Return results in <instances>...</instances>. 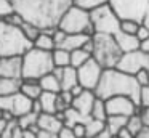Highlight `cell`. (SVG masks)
I'll list each match as a JSON object with an SVG mask.
<instances>
[{"label":"cell","mask_w":149,"mask_h":138,"mask_svg":"<svg viewBox=\"0 0 149 138\" xmlns=\"http://www.w3.org/2000/svg\"><path fill=\"white\" fill-rule=\"evenodd\" d=\"M85 128H87V135L93 138L96 133H100L101 130L106 128V120H100V119H93L90 117L85 122Z\"/></svg>","instance_id":"cell-28"},{"label":"cell","mask_w":149,"mask_h":138,"mask_svg":"<svg viewBox=\"0 0 149 138\" xmlns=\"http://www.w3.org/2000/svg\"><path fill=\"white\" fill-rule=\"evenodd\" d=\"M39 101H40V104H42V111L43 112L55 114L56 112V103H58V93L42 92V95L39 96Z\"/></svg>","instance_id":"cell-22"},{"label":"cell","mask_w":149,"mask_h":138,"mask_svg":"<svg viewBox=\"0 0 149 138\" xmlns=\"http://www.w3.org/2000/svg\"><path fill=\"white\" fill-rule=\"evenodd\" d=\"M139 92H141V87L138 85L135 76L123 72L117 67L104 69L100 83L95 90L96 96H100L103 99H107L116 95H127L135 99V103L138 106H139Z\"/></svg>","instance_id":"cell-2"},{"label":"cell","mask_w":149,"mask_h":138,"mask_svg":"<svg viewBox=\"0 0 149 138\" xmlns=\"http://www.w3.org/2000/svg\"><path fill=\"white\" fill-rule=\"evenodd\" d=\"M127 130L130 132V133H133L136 137V133H138L139 130H141L143 127H144V122H143L141 116L138 114V112H135V114L128 116V119H127Z\"/></svg>","instance_id":"cell-29"},{"label":"cell","mask_w":149,"mask_h":138,"mask_svg":"<svg viewBox=\"0 0 149 138\" xmlns=\"http://www.w3.org/2000/svg\"><path fill=\"white\" fill-rule=\"evenodd\" d=\"M93 138H112V133H111V132L107 130V128H104V130H101V132H100V133L95 135Z\"/></svg>","instance_id":"cell-43"},{"label":"cell","mask_w":149,"mask_h":138,"mask_svg":"<svg viewBox=\"0 0 149 138\" xmlns=\"http://www.w3.org/2000/svg\"><path fill=\"white\" fill-rule=\"evenodd\" d=\"M139 24H141V22L135 21V19H120V31L136 35V31H138Z\"/></svg>","instance_id":"cell-32"},{"label":"cell","mask_w":149,"mask_h":138,"mask_svg":"<svg viewBox=\"0 0 149 138\" xmlns=\"http://www.w3.org/2000/svg\"><path fill=\"white\" fill-rule=\"evenodd\" d=\"M21 93H24L26 96H29L31 99H37L42 95V85H40L39 80H32V79H23L21 83Z\"/></svg>","instance_id":"cell-20"},{"label":"cell","mask_w":149,"mask_h":138,"mask_svg":"<svg viewBox=\"0 0 149 138\" xmlns=\"http://www.w3.org/2000/svg\"><path fill=\"white\" fill-rule=\"evenodd\" d=\"M90 19L95 27V32L100 34H116L120 31V18L112 10V6L107 3L96 6L90 11Z\"/></svg>","instance_id":"cell-7"},{"label":"cell","mask_w":149,"mask_h":138,"mask_svg":"<svg viewBox=\"0 0 149 138\" xmlns=\"http://www.w3.org/2000/svg\"><path fill=\"white\" fill-rule=\"evenodd\" d=\"M53 69L55 64H53L52 51L32 47L21 56V79L39 80Z\"/></svg>","instance_id":"cell-4"},{"label":"cell","mask_w":149,"mask_h":138,"mask_svg":"<svg viewBox=\"0 0 149 138\" xmlns=\"http://www.w3.org/2000/svg\"><path fill=\"white\" fill-rule=\"evenodd\" d=\"M11 3L24 21L43 31L58 27L63 13L72 5V0H11Z\"/></svg>","instance_id":"cell-1"},{"label":"cell","mask_w":149,"mask_h":138,"mask_svg":"<svg viewBox=\"0 0 149 138\" xmlns=\"http://www.w3.org/2000/svg\"><path fill=\"white\" fill-rule=\"evenodd\" d=\"M104 67L95 60L93 56L90 58L88 61H85L80 67H77V79L79 83H80L84 88L87 90H96L98 83L101 80V76H103Z\"/></svg>","instance_id":"cell-9"},{"label":"cell","mask_w":149,"mask_h":138,"mask_svg":"<svg viewBox=\"0 0 149 138\" xmlns=\"http://www.w3.org/2000/svg\"><path fill=\"white\" fill-rule=\"evenodd\" d=\"M0 117H2V109H0Z\"/></svg>","instance_id":"cell-49"},{"label":"cell","mask_w":149,"mask_h":138,"mask_svg":"<svg viewBox=\"0 0 149 138\" xmlns=\"http://www.w3.org/2000/svg\"><path fill=\"white\" fill-rule=\"evenodd\" d=\"M72 3L80 6V8H84V10L91 11V10L96 8V6L103 5V3H107V0H72Z\"/></svg>","instance_id":"cell-31"},{"label":"cell","mask_w":149,"mask_h":138,"mask_svg":"<svg viewBox=\"0 0 149 138\" xmlns=\"http://www.w3.org/2000/svg\"><path fill=\"white\" fill-rule=\"evenodd\" d=\"M56 137H58V138H77L74 135V132H72V128L71 127H66V125L58 132V133H56Z\"/></svg>","instance_id":"cell-38"},{"label":"cell","mask_w":149,"mask_h":138,"mask_svg":"<svg viewBox=\"0 0 149 138\" xmlns=\"http://www.w3.org/2000/svg\"><path fill=\"white\" fill-rule=\"evenodd\" d=\"M53 31L55 29H43V31H40V34L34 40V47L45 50V51H53L56 48V43L53 40Z\"/></svg>","instance_id":"cell-18"},{"label":"cell","mask_w":149,"mask_h":138,"mask_svg":"<svg viewBox=\"0 0 149 138\" xmlns=\"http://www.w3.org/2000/svg\"><path fill=\"white\" fill-rule=\"evenodd\" d=\"M0 77H21V56H0Z\"/></svg>","instance_id":"cell-13"},{"label":"cell","mask_w":149,"mask_h":138,"mask_svg":"<svg viewBox=\"0 0 149 138\" xmlns=\"http://www.w3.org/2000/svg\"><path fill=\"white\" fill-rule=\"evenodd\" d=\"M136 37L139 39V40H146V39L149 37V29L146 27L144 24H139V27H138V31H136Z\"/></svg>","instance_id":"cell-39"},{"label":"cell","mask_w":149,"mask_h":138,"mask_svg":"<svg viewBox=\"0 0 149 138\" xmlns=\"http://www.w3.org/2000/svg\"><path fill=\"white\" fill-rule=\"evenodd\" d=\"M84 90H85L84 87H82L80 83H77V85H74V87H72L71 90H69V92L72 93V96H77V95H80V93L84 92Z\"/></svg>","instance_id":"cell-42"},{"label":"cell","mask_w":149,"mask_h":138,"mask_svg":"<svg viewBox=\"0 0 149 138\" xmlns=\"http://www.w3.org/2000/svg\"><path fill=\"white\" fill-rule=\"evenodd\" d=\"M135 79L139 87H148L149 85V67H143L135 74Z\"/></svg>","instance_id":"cell-33"},{"label":"cell","mask_w":149,"mask_h":138,"mask_svg":"<svg viewBox=\"0 0 149 138\" xmlns=\"http://www.w3.org/2000/svg\"><path fill=\"white\" fill-rule=\"evenodd\" d=\"M53 56V64L55 67H64V66H71V51L66 50V48L56 47L52 51Z\"/></svg>","instance_id":"cell-23"},{"label":"cell","mask_w":149,"mask_h":138,"mask_svg":"<svg viewBox=\"0 0 149 138\" xmlns=\"http://www.w3.org/2000/svg\"><path fill=\"white\" fill-rule=\"evenodd\" d=\"M91 40H93V53L91 56L104 67H116L119 63L120 56H122V50L117 45L116 37L112 34H100V32H95L91 35Z\"/></svg>","instance_id":"cell-5"},{"label":"cell","mask_w":149,"mask_h":138,"mask_svg":"<svg viewBox=\"0 0 149 138\" xmlns=\"http://www.w3.org/2000/svg\"><path fill=\"white\" fill-rule=\"evenodd\" d=\"M21 29H23L24 35H26V37L29 39L31 42H32V43H34V40L37 39V35L40 34V31H42L39 26L32 24V22H27V21H24L23 24H21Z\"/></svg>","instance_id":"cell-30"},{"label":"cell","mask_w":149,"mask_h":138,"mask_svg":"<svg viewBox=\"0 0 149 138\" xmlns=\"http://www.w3.org/2000/svg\"><path fill=\"white\" fill-rule=\"evenodd\" d=\"M117 69L123 71L127 74H132L135 76L139 69L143 67H149V53H146L144 50L138 48L135 51H128V53H123L120 56L119 63H117Z\"/></svg>","instance_id":"cell-10"},{"label":"cell","mask_w":149,"mask_h":138,"mask_svg":"<svg viewBox=\"0 0 149 138\" xmlns=\"http://www.w3.org/2000/svg\"><path fill=\"white\" fill-rule=\"evenodd\" d=\"M11 138H37V133L34 130H23V128L18 125V127L15 128Z\"/></svg>","instance_id":"cell-35"},{"label":"cell","mask_w":149,"mask_h":138,"mask_svg":"<svg viewBox=\"0 0 149 138\" xmlns=\"http://www.w3.org/2000/svg\"><path fill=\"white\" fill-rule=\"evenodd\" d=\"M58 27L64 31L66 34H95V27L90 19V11L74 5V3L63 13L58 22Z\"/></svg>","instance_id":"cell-6"},{"label":"cell","mask_w":149,"mask_h":138,"mask_svg":"<svg viewBox=\"0 0 149 138\" xmlns=\"http://www.w3.org/2000/svg\"><path fill=\"white\" fill-rule=\"evenodd\" d=\"M34 43L24 35L21 26L0 18V56H23Z\"/></svg>","instance_id":"cell-3"},{"label":"cell","mask_w":149,"mask_h":138,"mask_svg":"<svg viewBox=\"0 0 149 138\" xmlns=\"http://www.w3.org/2000/svg\"><path fill=\"white\" fill-rule=\"evenodd\" d=\"M37 119H39V114H36L34 111H29V112H26V114L16 117V122L23 130H31L32 127L37 125Z\"/></svg>","instance_id":"cell-26"},{"label":"cell","mask_w":149,"mask_h":138,"mask_svg":"<svg viewBox=\"0 0 149 138\" xmlns=\"http://www.w3.org/2000/svg\"><path fill=\"white\" fill-rule=\"evenodd\" d=\"M141 50H144L146 53H149V37L141 42Z\"/></svg>","instance_id":"cell-46"},{"label":"cell","mask_w":149,"mask_h":138,"mask_svg":"<svg viewBox=\"0 0 149 138\" xmlns=\"http://www.w3.org/2000/svg\"><path fill=\"white\" fill-rule=\"evenodd\" d=\"M127 119H128L127 116H116V114L107 116V119H106V128L112 135H117L127 125Z\"/></svg>","instance_id":"cell-24"},{"label":"cell","mask_w":149,"mask_h":138,"mask_svg":"<svg viewBox=\"0 0 149 138\" xmlns=\"http://www.w3.org/2000/svg\"><path fill=\"white\" fill-rule=\"evenodd\" d=\"M139 116H141L143 122H144V125H149V108H141V112H139Z\"/></svg>","instance_id":"cell-40"},{"label":"cell","mask_w":149,"mask_h":138,"mask_svg":"<svg viewBox=\"0 0 149 138\" xmlns=\"http://www.w3.org/2000/svg\"><path fill=\"white\" fill-rule=\"evenodd\" d=\"M107 2L120 19H135L141 22L149 10V0H107Z\"/></svg>","instance_id":"cell-8"},{"label":"cell","mask_w":149,"mask_h":138,"mask_svg":"<svg viewBox=\"0 0 149 138\" xmlns=\"http://www.w3.org/2000/svg\"><path fill=\"white\" fill-rule=\"evenodd\" d=\"M106 101V109H107V116L116 114V116H132L135 112H141V106H138L135 103V99L130 98L127 95H116L111 98L104 99Z\"/></svg>","instance_id":"cell-11"},{"label":"cell","mask_w":149,"mask_h":138,"mask_svg":"<svg viewBox=\"0 0 149 138\" xmlns=\"http://www.w3.org/2000/svg\"><path fill=\"white\" fill-rule=\"evenodd\" d=\"M139 106L141 108H149V85L141 87V92H139Z\"/></svg>","instance_id":"cell-36"},{"label":"cell","mask_w":149,"mask_h":138,"mask_svg":"<svg viewBox=\"0 0 149 138\" xmlns=\"http://www.w3.org/2000/svg\"><path fill=\"white\" fill-rule=\"evenodd\" d=\"M37 138H58V137H56V133H50V132L40 130L39 133H37Z\"/></svg>","instance_id":"cell-45"},{"label":"cell","mask_w":149,"mask_h":138,"mask_svg":"<svg viewBox=\"0 0 149 138\" xmlns=\"http://www.w3.org/2000/svg\"><path fill=\"white\" fill-rule=\"evenodd\" d=\"M135 138H149V125H144V127L136 133Z\"/></svg>","instance_id":"cell-41"},{"label":"cell","mask_w":149,"mask_h":138,"mask_svg":"<svg viewBox=\"0 0 149 138\" xmlns=\"http://www.w3.org/2000/svg\"><path fill=\"white\" fill-rule=\"evenodd\" d=\"M91 58V55L88 51H85L84 48H77V50H72L71 51V66L72 67H80L85 61H88Z\"/></svg>","instance_id":"cell-27"},{"label":"cell","mask_w":149,"mask_h":138,"mask_svg":"<svg viewBox=\"0 0 149 138\" xmlns=\"http://www.w3.org/2000/svg\"><path fill=\"white\" fill-rule=\"evenodd\" d=\"M95 98H96V93H95L93 90H87V88H85L80 95L74 96L71 106L75 109V111L80 112L82 116L90 117V111H91V106H93V103H95Z\"/></svg>","instance_id":"cell-12"},{"label":"cell","mask_w":149,"mask_h":138,"mask_svg":"<svg viewBox=\"0 0 149 138\" xmlns=\"http://www.w3.org/2000/svg\"><path fill=\"white\" fill-rule=\"evenodd\" d=\"M37 125H39L40 130L43 132H50V133H58L63 127H64V122L58 117L56 114H50V112H42L39 114L37 119Z\"/></svg>","instance_id":"cell-15"},{"label":"cell","mask_w":149,"mask_h":138,"mask_svg":"<svg viewBox=\"0 0 149 138\" xmlns=\"http://www.w3.org/2000/svg\"><path fill=\"white\" fill-rule=\"evenodd\" d=\"M8 122H10V120H7V119H3V117H0V138H2V135H3V132L7 130V127H8Z\"/></svg>","instance_id":"cell-44"},{"label":"cell","mask_w":149,"mask_h":138,"mask_svg":"<svg viewBox=\"0 0 149 138\" xmlns=\"http://www.w3.org/2000/svg\"><path fill=\"white\" fill-rule=\"evenodd\" d=\"M15 11L11 0H0V18H7L10 13Z\"/></svg>","instance_id":"cell-34"},{"label":"cell","mask_w":149,"mask_h":138,"mask_svg":"<svg viewBox=\"0 0 149 138\" xmlns=\"http://www.w3.org/2000/svg\"><path fill=\"white\" fill-rule=\"evenodd\" d=\"M39 82H40V85H42L43 92H53V93L61 92V82H59V79L53 74V71L48 74H45L43 77H40Z\"/></svg>","instance_id":"cell-21"},{"label":"cell","mask_w":149,"mask_h":138,"mask_svg":"<svg viewBox=\"0 0 149 138\" xmlns=\"http://www.w3.org/2000/svg\"><path fill=\"white\" fill-rule=\"evenodd\" d=\"M141 24H144L146 27L149 29V10H148V13H146V15H144V18L141 19Z\"/></svg>","instance_id":"cell-47"},{"label":"cell","mask_w":149,"mask_h":138,"mask_svg":"<svg viewBox=\"0 0 149 138\" xmlns=\"http://www.w3.org/2000/svg\"><path fill=\"white\" fill-rule=\"evenodd\" d=\"M72 132L77 138H82V137H87V128H85V122H77V124L72 125Z\"/></svg>","instance_id":"cell-37"},{"label":"cell","mask_w":149,"mask_h":138,"mask_svg":"<svg viewBox=\"0 0 149 138\" xmlns=\"http://www.w3.org/2000/svg\"><path fill=\"white\" fill-rule=\"evenodd\" d=\"M21 77H0V96L15 95L21 90Z\"/></svg>","instance_id":"cell-17"},{"label":"cell","mask_w":149,"mask_h":138,"mask_svg":"<svg viewBox=\"0 0 149 138\" xmlns=\"http://www.w3.org/2000/svg\"><path fill=\"white\" fill-rule=\"evenodd\" d=\"M53 74L59 79L61 82V90H71L74 85L79 83L77 79V69L72 66H64V67H55Z\"/></svg>","instance_id":"cell-14"},{"label":"cell","mask_w":149,"mask_h":138,"mask_svg":"<svg viewBox=\"0 0 149 138\" xmlns=\"http://www.w3.org/2000/svg\"><path fill=\"white\" fill-rule=\"evenodd\" d=\"M82 138H91V137H88V135H87V137H82Z\"/></svg>","instance_id":"cell-48"},{"label":"cell","mask_w":149,"mask_h":138,"mask_svg":"<svg viewBox=\"0 0 149 138\" xmlns=\"http://www.w3.org/2000/svg\"><path fill=\"white\" fill-rule=\"evenodd\" d=\"M90 37H91V35H87V34H66L64 40L59 43V47L66 48V50H69V51L77 50V48L84 47V43Z\"/></svg>","instance_id":"cell-19"},{"label":"cell","mask_w":149,"mask_h":138,"mask_svg":"<svg viewBox=\"0 0 149 138\" xmlns=\"http://www.w3.org/2000/svg\"><path fill=\"white\" fill-rule=\"evenodd\" d=\"M114 37H116V42L120 47L122 53H128V51H135L138 48H141V40L135 34H128V32L119 31L114 34Z\"/></svg>","instance_id":"cell-16"},{"label":"cell","mask_w":149,"mask_h":138,"mask_svg":"<svg viewBox=\"0 0 149 138\" xmlns=\"http://www.w3.org/2000/svg\"><path fill=\"white\" fill-rule=\"evenodd\" d=\"M90 117L93 119H100V120H106L107 119V109H106V101L100 96L95 98V103L91 106V111H90Z\"/></svg>","instance_id":"cell-25"}]
</instances>
